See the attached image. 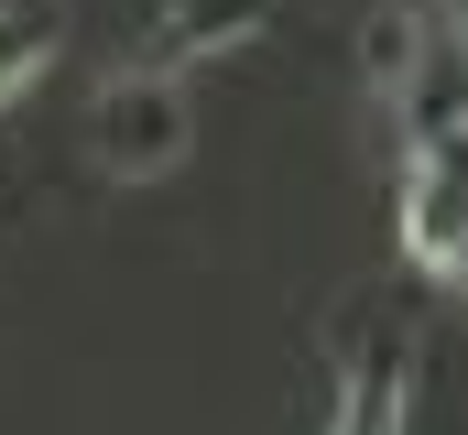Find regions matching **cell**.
Instances as JSON below:
<instances>
[{"label":"cell","instance_id":"cell-3","mask_svg":"<svg viewBox=\"0 0 468 435\" xmlns=\"http://www.w3.org/2000/svg\"><path fill=\"white\" fill-rule=\"evenodd\" d=\"M403 142H468V0H425V66L403 77Z\"/></svg>","mask_w":468,"mask_h":435},{"label":"cell","instance_id":"cell-4","mask_svg":"<svg viewBox=\"0 0 468 435\" xmlns=\"http://www.w3.org/2000/svg\"><path fill=\"white\" fill-rule=\"evenodd\" d=\"M403 250L458 283V261H468V142H425L403 164Z\"/></svg>","mask_w":468,"mask_h":435},{"label":"cell","instance_id":"cell-5","mask_svg":"<svg viewBox=\"0 0 468 435\" xmlns=\"http://www.w3.org/2000/svg\"><path fill=\"white\" fill-rule=\"evenodd\" d=\"M272 22V0H164L153 11V44H142V66H197V55H229Z\"/></svg>","mask_w":468,"mask_h":435},{"label":"cell","instance_id":"cell-1","mask_svg":"<svg viewBox=\"0 0 468 435\" xmlns=\"http://www.w3.org/2000/svg\"><path fill=\"white\" fill-rule=\"evenodd\" d=\"M186 88L164 77V66H120L88 88V164H110L120 186H142V175H175L186 164Z\"/></svg>","mask_w":468,"mask_h":435},{"label":"cell","instance_id":"cell-8","mask_svg":"<svg viewBox=\"0 0 468 435\" xmlns=\"http://www.w3.org/2000/svg\"><path fill=\"white\" fill-rule=\"evenodd\" d=\"M458 305H468V261H458Z\"/></svg>","mask_w":468,"mask_h":435},{"label":"cell","instance_id":"cell-2","mask_svg":"<svg viewBox=\"0 0 468 435\" xmlns=\"http://www.w3.org/2000/svg\"><path fill=\"white\" fill-rule=\"evenodd\" d=\"M414 425V337L392 305H349L338 316V414L327 435H403Z\"/></svg>","mask_w":468,"mask_h":435},{"label":"cell","instance_id":"cell-6","mask_svg":"<svg viewBox=\"0 0 468 435\" xmlns=\"http://www.w3.org/2000/svg\"><path fill=\"white\" fill-rule=\"evenodd\" d=\"M55 33H66V0H0V109L55 66Z\"/></svg>","mask_w":468,"mask_h":435},{"label":"cell","instance_id":"cell-7","mask_svg":"<svg viewBox=\"0 0 468 435\" xmlns=\"http://www.w3.org/2000/svg\"><path fill=\"white\" fill-rule=\"evenodd\" d=\"M425 66V0H392V11H370L359 22V77L381 88V99H403V77Z\"/></svg>","mask_w":468,"mask_h":435}]
</instances>
